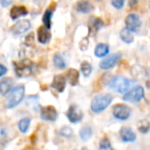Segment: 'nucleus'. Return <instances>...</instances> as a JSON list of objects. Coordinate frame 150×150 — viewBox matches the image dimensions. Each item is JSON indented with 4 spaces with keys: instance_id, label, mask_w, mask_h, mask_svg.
I'll list each match as a JSON object with an SVG mask.
<instances>
[{
    "instance_id": "f257e3e1",
    "label": "nucleus",
    "mask_w": 150,
    "mask_h": 150,
    "mask_svg": "<svg viewBox=\"0 0 150 150\" xmlns=\"http://www.w3.org/2000/svg\"><path fill=\"white\" fill-rule=\"evenodd\" d=\"M13 66L16 75L20 78H26L30 76L35 71L36 68L35 64L28 58L13 62Z\"/></svg>"
},
{
    "instance_id": "f03ea898",
    "label": "nucleus",
    "mask_w": 150,
    "mask_h": 150,
    "mask_svg": "<svg viewBox=\"0 0 150 150\" xmlns=\"http://www.w3.org/2000/svg\"><path fill=\"white\" fill-rule=\"evenodd\" d=\"M24 95H25V87L23 85L17 86L12 91H10V94L5 103L6 107L7 109H13L16 107L23 100Z\"/></svg>"
},
{
    "instance_id": "7ed1b4c3",
    "label": "nucleus",
    "mask_w": 150,
    "mask_h": 150,
    "mask_svg": "<svg viewBox=\"0 0 150 150\" xmlns=\"http://www.w3.org/2000/svg\"><path fill=\"white\" fill-rule=\"evenodd\" d=\"M111 95H101L96 96L91 102V110L95 113H100L103 111L112 102Z\"/></svg>"
},
{
    "instance_id": "20e7f679",
    "label": "nucleus",
    "mask_w": 150,
    "mask_h": 150,
    "mask_svg": "<svg viewBox=\"0 0 150 150\" xmlns=\"http://www.w3.org/2000/svg\"><path fill=\"white\" fill-rule=\"evenodd\" d=\"M130 85L131 81L123 76H116L112 78L109 82V87L120 94L125 93L130 88Z\"/></svg>"
},
{
    "instance_id": "39448f33",
    "label": "nucleus",
    "mask_w": 150,
    "mask_h": 150,
    "mask_svg": "<svg viewBox=\"0 0 150 150\" xmlns=\"http://www.w3.org/2000/svg\"><path fill=\"white\" fill-rule=\"evenodd\" d=\"M145 96V92L142 87L138 86L134 88H132L131 91L127 92L125 94L123 99L125 102H129V103H139L141 99H143Z\"/></svg>"
},
{
    "instance_id": "423d86ee",
    "label": "nucleus",
    "mask_w": 150,
    "mask_h": 150,
    "mask_svg": "<svg viewBox=\"0 0 150 150\" xmlns=\"http://www.w3.org/2000/svg\"><path fill=\"white\" fill-rule=\"evenodd\" d=\"M131 109L125 104H116L112 108V114L118 120H126L131 116Z\"/></svg>"
},
{
    "instance_id": "0eeeda50",
    "label": "nucleus",
    "mask_w": 150,
    "mask_h": 150,
    "mask_svg": "<svg viewBox=\"0 0 150 150\" xmlns=\"http://www.w3.org/2000/svg\"><path fill=\"white\" fill-rule=\"evenodd\" d=\"M65 115L68 120L72 124H77L83 118V112L77 105H71Z\"/></svg>"
},
{
    "instance_id": "6e6552de",
    "label": "nucleus",
    "mask_w": 150,
    "mask_h": 150,
    "mask_svg": "<svg viewBox=\"0 0 150 150\" xmlns=\"http://www.w3.org/2000/svg\"><path fill=\"white\" fill-rule=\"evenodd\" d=\"M40 116L42 120L45 121H50V122H54L57 120L58 113L57 110L54 106L49 105L45 107H42L40 110Z\"/></svg>"
},
{
    "instance_id": "1a4fd4ad",
    "label": "nucleus",
    "mask_w": 150,
    "mask_h": 150,
    "mask_svg": "<svg viewBox=\"0 0 150 150\" xmlns=\"http://www.w3.org/2000/svg\"><path fill=\"white\" fill-rule=\"evenodd\" d=\"M125 26L126 28L131 32H137L141 27L140 19L139 18L138 15L134 13H131L125 18Z\"/></svg>"
},
{
    "instance_id": "9d476101",
    "label": "nucleus",
    "mask_w": 150,
    "mask_h": 150,
    "mask_svg": "<svg viewBox=\"0 0 150 150\" xmlns=\"http://www.w3.org/2000/svg\"><path fill=\"white\" fill-rule=\"evenodd\" d=\"M122 55L120 53H115L112 54L107 57H105L104 59H103L99 64L100 68L103 70H108L110 69L112 67H114L116 65V64L119 61V59L121 58Z\"/></svg>"
},
{
    "instance_id": "9b49d317",
    "label": "nucleus",
    "mask_w": 150,
    "mask_h": 150,
    "mask_svg": "<svg viewBox=\"0 0 150 150\" xmlns=\"http://www.w3.org/2000/svg\"><path fill=\"white\" fill-rule=\"evenodd\" d=\"M31 28V23L28 20H22L16 22L12 28L11 30L14 35H22L28 32Z\"/></svg>"
},
{
    "instance_id": "f8f14e48",
    "label": "nucleus",
    "mask_w": 150,
    "mask_h": 150,
    "mask_svg": "<svg viewBox=\"0 0 150 150\" xmlns=\"http://www.w3.org/2000/svg\"><path fill=\"white\" fill-rule=\"evenodd\" d=\"M119 136L123 142H133L136 139V134L135 132L130 128L124 126L119 131Z\"/></svg>"
},
{
    "instance_id": "ddd939ff",
    "label": "nucleus",
    "mask_w": 150,
    "mask_h": 150,
    "mask_svg": "<svg viewBox=\"0 0 150 150\" xmlns=\"http://www.w3.org/2000/svg\"><path fill=\"white\" fill-rule=\"evenodd\" d=\"M65 83H66L65 77L62 74H58L54 77L50 87L52 88L56 89L57 91H58L59 93H62L65 88Z\"/></svg>"
},
{
    "instance_id": "4468645a",
    "label": "nucleus",
    "mask_w": 150,
    "mask_h": 150,
    "mask_svg": "<svg viewBox=\"0 0 150 150\" xmlns=\"http://www.w3.org/2000/svg\"><path fill=\"white\" fill-rule=\"evenodd\" d=\"M56 6H57L56 3L52 2L50 5V6L48 7V9L45 11V13H43V16H42V22L44 24V27H46L49 29H50V28H51V18H52V14L55 11Z\"/></svg>"
},
{
    "instance_id": "2eb2a0df",
    "label": "nucleus",
    "mask_w": 150,
    "mask_h": 150,
    "mask_svg": "<svg viewBox=\"0 0 150 150\" xmlns=\"http://www.w3.org/2000/svg\"><path fill=\"white\" fill-rule=\"evenodd\" d=\"M51 38V34L49 28H47L44 26H41L37 30V39L39 42L45 44L50 42Z\"/></svg>"
},
{
    "instance_id": "dca6fc26",
    "label": "nucleus",
    "mask_w": 150,
    "mask_h": 150,
    "mask_svg": "<svg viewBox=\"0 0 150 150\" xmlns=\"http://www.w3.org/2000/svg\"><path fill=\"white\" fill-rule=\"evenodd\" d=\"M28 13V9L23 6H14L10 11V16L13 20H17L21 16H26Z\"/></svg>"
},
{
    "instance_id": "f3484780",
    "label": "nucleus",
    "mask_w": 150,
    "mask_h": 150,
    "mask_svg": "<svg viewBox=\"0 0 150 150\" xmlns=\"http://www.w3.org/2000/svg\"><path fill=\"white\" fill-rule=\"evenodd\" d=\"M13 85V80L12 78H5L0 81V94L2 96H6L10 93Z\"/></svg>"
},
{
    "instance_id": "a211bd4d",
    "label": "nucleus",
    "mask_w": 150,
    "mask_h": 150,
    "mask_svg": "<svg viewBox=\"0 0 150 150\" xmlns=\"http://www.w3.org/2000/svg\"><path fill=\"white\" fill-rule=\"evenodd\" d=\"M94 9L93 5L88 0H80L76 4V10L81 13H88Z\"/></svg>"
},
{
    "instance_id": "6ab92c4d",
    "label": "nucleus",
    "mask_w": 150,
    "mask_h": 150,
    "mask_svg": "<svg viewBox=\"0 0 150 150\" xmlns=\"http://www.w3.org/2000/svg\"><path fill=\"white\" fill-rule=\"evenodd\" d=\"M66 78L68 79L69 83L71 86H76L79 83V78H80V72L76 69L71 68L66 72Z\"/></svg>"
},
{
    "instance_id": "aec40b11",
    "label": "nucleus",
    "mask_w": 150,
    "mask_h": 150,
    "mask_svg": "<svg viewBox=\"0 0 150 150\" xmlns=\"http://www.w3.org/2000/svg\"><path fill=\"white\" fill-rule=\"evenodd\" d=\"M13 136L11 135V132L9 128L3 125L0 126V145H6L12 139Z\"/></svg>"
},
{
    "instance_id": "412c9836",
    "label": "nucleus",
    "mask_w": 150,
    "mask_h": 150,
    "mask_svg": "<svg viewBox=\"0 0 150 150\" xmlns=\"http://www.w3.org/2000/svg\"><path fill=\"white\" fill-rule=\"evenodd\" d=\"M109 50H110V48L107 44L100 43L95 49V55L97 57H103L109 53Z\"/></svg>"
},
{
    "instance_id": "4be33fe9",
    "label": "nucleus",
    "mask_w": 150,
    "mask_h": 150,
    "mask_svg": "<svg viewBox=\"0 0 150 150\" xmlns=\"http://www.w3.org/2000/svg\"><path fill=\"white\" fill-rule=\"evenodd\" d=\"M120 38H121V40L124 42H125L127 44L132 43L133 42V40H134V37H133L132 32L130 30H128L126 28H123L120 31Z\"/></svg>"
},
{
    "instance_id": "5701e85b",
    "label": "nucleus",
    "mask_w": 150,
    "mask_h": 150,
    "mask_svg": "<svg viewBox=\"0 0 150 150\" xmlns=\"http://www.w3.org/2000/svg\"><path fill=\"white\" fill-rule=\"evenodd\" d=\"M93 135V129L90 126H84L80 131V138L82 141H88Z\"/></svg>"
},
{
    "instance_id": "b1692460",
    "label": "nucleus",
    "mask_w": 150,
    "mask_h": 150,
    "mask_svg": "<svg viewBox=\"0 0 150 150\" xmlns=\"http://www.w3.org/2000/svg\"><path fill=\"white\" fill-rule=\"evenodd\" d=\"M103 26V22L101 19L99 18H96L93 19V21L90 22V26H89V32L90 33H96Z\"/></svg>"
},
{
    "instance_id": "393cba45",
    "label": "nucleus",
    "mask_w": 150,
    "mask_h": 150,
    "mask_svg": "<svg viewBox=\"0 0 150 150\" xmlns=\"http://www.w3.org/2000/svg\"><path fill=\"white\" fill-rule=\"evenodd\" d=\"M30 123H31V119L28 118V117H24L22 119H21L18 123V127H19V130L22 132V133H26L29 128V125H30Z\"/></svg>"
},
{
    "instance_id": "a878e982",
    "label": "nucleus",
    "mask_w": 150,
    "mask_h": 150,
    "mask_svg": "<svg viewBox=\"0 0 150 150\" xmlns=\"http://www.w3.org/2000/svg\"><path fill=\"white\" fill-rule=\"evenodd\" d=\"M53 62L56 67L58 69H64L66 66V63L64 59V57L60 54H55L53 57Z\"/></svg>"
},
{
    "instance_id": "bb28decb",
    "label": "nucleus",
    "mask_w": 150,
    "mask_h": 150,
    "mask_svg": "<svg viewBox=\"0 0 150 150\" xmlns=\"http://www.w3.org/2000/svg\"><path fill=\"white\" fill-rule=\"evenodd\" d=\"M99 149L100 150H114L112 148L110 139L107 137H103V139H101L99 142Z\"/></svg>"
},
{
    "instance_id": "cd10ccee",
    "label": "nucleus",
    "mask_w": 150,
    "mask_h": 150,
    "mask_svg": "<svg viewBox=\"0 0 150 150\" xmlns=\"http://www.w3.org/2000/svg\"><path fill=\"white\" fill-rule=\"evenodd\" d=\"M81 70L85 77H88L92 72V65L87 61H83L81 64Z\"/></svg>"
},
{
    "instance_id": "c85d7f7f",
    "label": "nucleus",
    "mask_w": 150,
    "mask_h": 150,
    "mask_svg": "<svg viewBox=\"0 0 150 150\" xmlns=\"http://www.w3.org/2000/svg\"><path fill=\"white\" fill-rule=\"evenodd\" d=\"M72 130L69 126H63L59 130V134L65 138H71L72 136Z\"/></svg>"
},
{
    "instance_id": "c756f323",
    "label": "nucleus",
    "mask_w": 150,
    "mask_h": 150,
    "mask_svg": "<svg viewBox=\"0 0 150 150\" xmlns=\"http://www.w3.org/2000/svg\"><path fill=\"white\" fill-rule=\"evenodd\" d=\"M149 129H150V125L146 121H141L139 122V125H138V130L141 133L148 132Z\"/></svg>"
},
{
    "instance_id": "7c9ffc66",
    "label": "nucleus",
    "mask_w": 150,
    "mask_h": 150,
    "mask_svg": "<svg viewBox=\"0 0 150 150\" xmlns=\"http://www.w3.org/2000/svg\"><path fill=\"white\" fill-rule=\"evenodd\" d=\"M111 5L116 9H121L125 5V0H111Z\"/></svg>"
},
{
    "instance_id": "2f4dec72",
    "label": "nucleus",
    "mask_w": 150,
    "mask_h": 150,
    "mask_svg": "<svg viewBox=\"0 0 150 150\" xmlns=\"http://www.w3.org/2000/svg\"><path fill=\"white\" fill-rule=\"evenodd\" d=\"M88 38L82 39V41H81V43H80V48H81V50L82 51H85V50L88 49Z\"/></svg>"
},
{
    "instance_id": "473e14b6",
    "label": "nucleus",
    "mask_w": 150,
    "mask_h": 150,
    "mask_svg": "<svg viewBox=\"0 0 150 150\" xmlns=\"http://www.w3.org/2000/svg\"><path fill=\"white\" fill-rule=\"evenodd\" d=\"M25 42H26V43L28 45H32V43H34V34L31 33L29 35H28L26 37V41Z\"/></svg>"
},
{
    "instance_id": "72a5a7b5",
    "label": "nucleus",
    "mask_w": 150,
    "mask_h": 150,
    "mask_svg": "<svg viewBox=\"0 0 150 150\" xmlns=\"http://www.w3.org/2000/svg\"><path fill=\"white\" fill-rule=\"evenodd\" d=\"M6 72H7V68H6L5 65H3V64H0V77L4 76V75H5Z\"/></svg>"
},
{
    "instance_id": "f704fd0d",
    "label": "nucleus",
    "mask_w": 150,
    "mask_h": 150,
    "mask_svg": "<svg viewBox=\"0 0 150 150\" xmlns=\"http://www.w3.org/2000/svg\"><path fill=\"white\" fill-rule=\"evenodd\" d=\"M13 2V0H0V3H1L3 7H7L10 6Z\"/></svg>"
},
{
    "instance_id": "c9c22d12",
    "label": "nucleus",
    "mask_w": 150,
    "mask_h": 150,
    "mask_svg": "<svg viewBox=\"0 0 150 150\" xmlns=\"http://www.w3.org/2000/svg\"><path fill=\"white\" fill-rule=\"evenodd\" d=\"M81 150H89V149H88V147H82V149H81Z\"/></svg>"
}]
</instances>
